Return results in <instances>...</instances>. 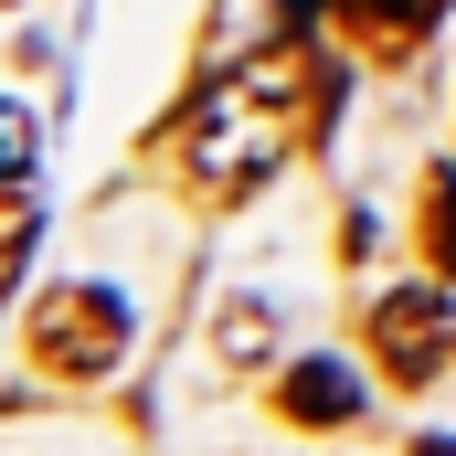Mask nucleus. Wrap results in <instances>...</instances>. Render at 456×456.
<instances>
[{"label": "nucleus", "mask_w": 456, "mask_h": 456, "mask_svg": "<svg viewBox=\"0 0 456 456\" xmlns=\"http://www.w3.org/2000/svg\"><path fill=\"white\" fill-rule=\"evenodd\" d=\"M330 11H340V32L361 53H414V43L446 21V0H330Z\"/></svg>", "instance_id": "4"}, {"label": "nucleus", "mask_w": 456, "mask_h": 456, "mask_svg": "<svg viewBox=\"0 0 456 456\" xmlns=\"http://www.w3.org/2000/svg\"><path fill=\"white\" fill-rule=\"evenodd\" d=\"M319 75H330V64H319L297 32H287L276 53H255L244 75H213V86L181 107V170H191L213 202L255 191V181L276 170V149L330 117V86H319Z\"/></svg>", "instance_id": "1"}, {"label": "nucleus", "mask_w": 456, "mask_h": 456, "mask_svg": "<svg viewBox=\"0 0 456 456\" xmlns=\"http://www.w3.org/2000/svg\"><path fill=\"white\" fill-rule=\"evenodd\" d=\"M21 350L53 382H107L117 361H127V297L117 287H53V297H32Z\"/></svg>", "instance_id": "2"}, {"label": "nucleus", "mask_w": 456, "mask_h": 456, "mask_svg": "<svg viewBox=\"0 0 456 456\" xmlns=\"http://www.w3.org/2000/svg\"><path fill=\"white\" fill-rule=\"evenodd\" d=\"M403 456H456V436H425V446H403Z\"/></svg>", "instance_id": "9"}, {"label": "nucleus", "mask_w": 456, "mask_h": 456, "mask_svg": "<svg viewBox=\"0 0 456 456\" xmlns=\"http://www.w3.org/2000/svg\"><path fill=\"white\" fill-rule=\"evenodd\" d=\"M224 350H233V361H265V350H276V319H265L255 297H233V308H224Z\"/></svg>", "instance_id": "7"}, {"label": "nucleus", "mask_w": 456, "mask_h": 456, "mask_svg": "<svg viewBox=\"0 0 456 456\" xmlns=\"http://www.w3.org/2000/svg\"><path fill=\"white\" fill-rule=\"evenodd\" d=\"M371 350H382V371H393V382H414V393H425V382L446 371V350H456L446 297H436V287H393V297L371 308Z\"/></svg>", "instance_id": "3"}, {"label": "nucleus", "mask_w": 456, "mask_h": 456, "mask_svg": "<svg viewBox=\"0 0 456 456\" xmlns=\"http://www.w3.org/2000/svg\"><path fill=\"white\" fill-rule=\"evenodd\" d=\"M425 255L436 276H456V170H425Z\"/></svg>", "instance_id": "6"}, {"label": "nucleus", "mask_w": 456, "mask_h": 456, "mask_svg": "<svg viewBox=\"0 0 456 456\" xmlns=\"http://www.w3.org/2000/svg\"><path fill=\"white\" fill-rule=\"evenodd\" d=\"M0 170H11V181H32V107L0 117Z\"/></svg>", "instance_id": "8"}, {"label": "nucleus", "mask_w": 456, "mask_h": 456, "mask_svg": "<svg viewBox=\"0 0 456 456\" xmlns=\"http://www.w3.org/2000/svg\"><path fill=\"white\" fill-rule=\"evenodd\" d=\"M276 414H287V425H350V414H361V382H350L340 361H297L287 393H276Z\"/></svg>", "instance_id": "5"}]
</instances>
